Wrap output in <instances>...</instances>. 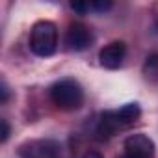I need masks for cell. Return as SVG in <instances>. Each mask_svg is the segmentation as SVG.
I'll return each instance as SVG.
<instances>
[{"label":"cell","instance_id":"30bf717a","mask_svg":"<svg viewBox=\"0 0 158 158\" xmlns=\"http://www.w3.org/2000/svg\"><path fill=\"white\" fill-rule=\"evenodd\" d=\"M71 10L76 11V13H80V15H86L91 8H89V4H86V2H71Z\"/></svg>","mask_w":158,"mask_h":158},{"label":"cell","instance_id":"52a82bcc","mask_svg":"<svg viewBox=\"0 0 158 158\" xmlns=\"http://www.w3.org/2000/svg\"><path fill=\"white\" fill-rule=\"evenodd\" d=\"M123 127H127V125H125V123L121 121V117L117 115V110H115V112H104V114L101 115L97 132L102 134V136H106V138H110V136H114L117 130H121Z\"/></svg>","mask_w":158,"mask_h":158},{"label":"cell","instance_id":"4fadbf2b","mask_svg":"<svg viewBox=\"0 0 158 158\" xmlns=\"http://www.w3.org/2000/svg\"><path fill=\"white\" fill-rule=\"evenodd\" d=\"M2 104H6L8 102V99H10V89H8V86H6V82H2Z\"/></svg>","mask_w":158,"mask_h":158},{"label":"cell","instance_id":"8992f818","mask_svg":"<svg viewBox=\"0 0 158 158\" xmlns=\"http://www.w3.org/2000/svg\"><path fill=\"white\" fill-rule=\"evenodd\" d=\"M65 43L71 50L74 52H80V50H86L91 43V34L89 30L84 26V24H71L69 30H67V35H65Z\"/></svg>","mask_w":158,"mask_h":158},{"label":"cell","instance_id":"7a4b0ae2","mask_svg":"<svg viewBox=\"0 0 158 158\" xmlns=\"http://www.w3.org/2000/svg\"><path fill=\"white\" fill-rule=\"evenodd\" d=\"M58 48V28L50 21H37L30 32V50L39 58H48Z\"/></svg>","mask_w":158,"mask_h":158},{"label":"cell","instance_id":"277c9868","mask_svg":"<svg viewBox=\"0 0 158 158\" xmlns=\"http://www.w3.org/2000/svg\"><path fill=\"white\" fill-rule=\"evenodd\" d=\"M125 156L127 158H152L154 156V141L145 134H132L125 139Z\"/></svg>","mask_w":158,"mask_h":158},{"label":"cell","instance_id":"5bb4252c","mask_svg":"<svg viewBox=\"0 0 158 158\" xmlns=\"http://www.w3.org/2000/svg\"><path fill=\"white\" fill-rule=\"evenodd\" d=\"M84 158H102V156H101V152H97V151H88V152L84 154Z\"/></svg>","mask_w":158,"mask_h":158},{"label":"cell","instance_id":"9a60e30c","mask_svg":"<svg viewBox=\"0 0 158 158\" xmlns=\"http://www.w3.org/2000/svg\"><path fill=\"white\" fill-rule=\"evenodd\" d=\"M121 158H127V156H125V154H123V156H121Z\"/></svg>","mask_w":158,"mask_h":158},{"label":"cell","instance_id":"8fae6325","mask_svg":"<svg viewBox=\"0 0 158 158\" xmlns=\"http://www.w3.org/2000/svg\"><path fill=\"white\" fill-rule=\"evenodd\" d=\"M89 8L95 10V11H99V13H104V11L112 10V2H91Z\"/></svg>","mask_w":158,"mask_h":158},{"label":"cell","instance_id":"3957f363","mask_svg":"<svg viewBox=\"0 0 158 158\" xmlns=\"http://www.w3.org/2000/svg\"><path fill=\"white\" fill-rule=\"evenodd\" d=\"M63 151L60 141L45 138V139H30L19 147V158H61Z\"/></svg>","mask_w":158,"mask_h":158},{"label":"cell","instance_id":"7c38bea8","mask_svg":"<svg viewBox=\"0 0 158 158\" xmlns=\"http://www.w3.org/2000/svg\"><path fill=\"white\" fill-rule=\"evenodd\" d=\"M0 123H2V138H0V139H2V143H6L8 138H10V134H11V128H10V123L6 119H2Z\"/></svg>","mask_w":158,"mask_h":158},{"label":"cell","instance_id":"5b68a950","mask_svg":"<svg viewBox=\"0 0 158 158\" xmlns=\"http://www.w3.org/2000/svg\"><path fill=\"white\" fill-rule=\"evenodd\" d=\"M125 54H127L125 43L114 41V43L106 45V47L99 52V61H101V65L106 67V69H117V67L123 63Z\"/></svg>","mask_w":158,"mask_h":158},{"label":"cell","instance_id":"6da1fadb","mask_svg":"<svg viewBox=\"0 0 158 158\" xmlns=\"http://www.w3.org/2000/svg\"><path fill=\"white\" fill-rule=\"evenodd\" d=\"M50 101L65 112H73L82 108L84 104V89L74 78H61V80L54 82L48 89Z\"/></svg>","mask_w":158,"mask_h":158},{"label":"cell","instance_id":"9c48e42d","mask_svg":"<svg viewBox=\"0 0 158 158\" xmlns=\"http://www.w3.org/2000/svg\"><path fill=\"white\" fill-rule=\"evenodd\" d=\"M143 76L149 82H158V52L147 56L143 63Z\"/></svg>","mask_w":158,"mask_h":158},{"label":"cell","instance_id":"ba28073f","mask_svg":"<svg viewBox=\"0 0 158 158\" xmlns=\"http://www.w3.org/2000/svg\"><path fill=\"white\" fill-rule=\"evenodd\" d=\"M117 115L121 117V121L125 125H130V123H134L141 115V108H139L138 102H128V104H125V106H121L117 110Z\"/></svg>","mask_w":158,"mask_h":158}]
</instances>
